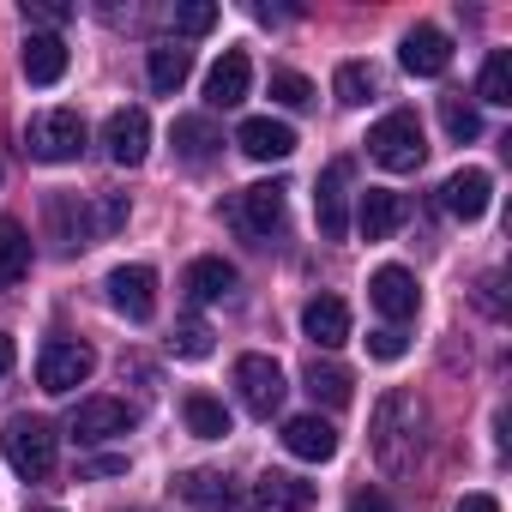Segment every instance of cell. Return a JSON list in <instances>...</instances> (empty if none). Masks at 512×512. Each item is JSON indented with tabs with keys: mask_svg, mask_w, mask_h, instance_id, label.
<instances>
[{
	"mask_svg": "<svg viewBox=\"0 0 512 512\" xmlns=\"http://www.w3.org/2000/svg\"><path fill=\"white\" fill-rule=\"evenodd\" d=\"M374 458L380 470H410L416 464V446H422V404L410 392H386L374 404Z\"/></svg>",
	"mask_w": 512,
	"mask_h": 512,
	"instance_id": "1",
	"label": "cell"
},
{
	"mask_svg": "<svg viewBox=\"0 0 512 512\" xmlns=\"http://www.w3.org/2000/svg\"><path fill=\"white\" fill-rule=\"evenodd\" d=\"M368 157H374L380 169H392V175H416V169H422V157H428L422 121H416L410 109L380 115V121L368 127Z\"/></svg>",
	"mask_w": 512,
	"mask_h": 512,
	"instance_id": "2",
	"label": "cell"
},
{
	"mask_svg": "<svg viewBox=\"0 0 512 512\" xmlns=\"http://www.w3.org/2000/svg\"><path fill=\"white\" fill-rule=\"evenodd\" d=\"M85 115L79 109H43L31 127H25V151L37 157V163H79V151H85Z\"/></svg>",
	"mask_w": 512,
	"mask_h": 512,
	"instance_id": "3",
	"label": "cell"
},
{
	"mask_svg": "<svg viewBox=\"0 0 512 512\" xmlns=\"http://www.w3.org/2000/svg\"><path fill=\"white\" fill-rule=\"evenodd\" d=\"M0 446H7V464L25 482H43L55 470V428L43 416H13L7 428H0Z\"/></svg>",
	"mask_w": 512,
	"mask_h": 512,
	"instance_id": "4",
	"label": "cell"
},
{
	"mask_svg": "<svg viewBox=\"0 0 512 512\" xmlns=\"http://www.w3.org/2000/svg\"><path fill=\"white\" fill-rule=\"evenodd\" d=\"M97 374V350L91 344H73V338H49L43 344V356H37V386L43 392H73V386H85Z\"/></svg>",
	"mask_w": 512,
	"mask_h": 512,
	"instance_id": "5",
	"label": "cell"
},
{
	"mask_svg": "<svg viewBox=\"0 0 512 512\" xmlns=\"http://www.w3.org/2000/svg\"><path fill=\"white\" fill-rule=\"evenodd\" d=\"M235 392H241V404H247V416H260V422H272L278 410H284V368L272 362V356H241L235 362Z\"/></svg>",
	"mask_w": 512,
	"mask_h": 512,
	"instance_id": "6",
	"label": "cell"
},
{
	"mask_svg": "<svg viewBox=\"0 0 512 512\" xmlns=\"http://www.w3.org/2000/svg\"><path fill=\"white\" fill-rule=\"evenodd\" d=\"M103 290H109V308L121 320H133V326H145L157 314V272L151 266H115Z\"/></svg>",
	"mask_w": 512,
	"mask_h": 512,
	"instance_id": "7",
	"label": "cell"
},
{
	"mask_svg": "<svg viewBox=\"0 0 512 512\" xmlns=\"http://www.w3.org/2000/svg\"><path fill=\"white\" fill-rule=\"evenodd\" d=\"M103 151H109V163L139 169L145 151H151V115H145V109H115V115L103 121Z\"/></svg>",
	"mask_w": 512,
	"mask_h": 512,
	"instance_id": "8",
	"label": "cell"
},
{
	"mask_svg": "<svg viewBox=\"0 0 512 512\" xmlns=\"http://www.w3.org/2000/svg\"><path fill=\"white\" fill-rule=\"evenodd\" d=\"M133 404L127 398H85L73 410V440L79 446H97V440H115V434H133Z\"/></svg>",
	"mask_w": 512,
	"mask_h": 512,
	"instance_id": "9",
	"label": "cell"
},
{
	"mask_svg": "<svg viewBox=\"0 0 512 512\" xmlns=\"http://www.w3.org/2000/svg\"><path fill=\"white\" fill-rule=\"evenodd\" d=\"M314 217H320V235L326 241H344L350 235V163H326L320 193H314Z\"/></svg>",
	"mask_w": 512,
	"mask_h": 512,
	"instance_id": "10",
	"label": "cell"
},
{
	"mask_svg": "<svg viewBox=\"0 0 512 512\" xmlns=\"http://www.w3.org/2000/svg\"><path fill=\"white\" fill-rule=\"evenodd\" d=\"M368 302L392 320V326H404V320H416V308H422V290H416V278L404 272V266H380L374 278H368Z\"/></svg>",
	"mask_w": 512,
	"mask_h": 512,
	"instance_id": "11",
	"label": "cell"
},
{
	"mask_svg": "<svg viewBox=\"0 0 512 512\" xmlns=\"http://www.w3.org/2000/svg\"><path fill=\"white\" fill-rule=\"evenodd\" d=\"M398 67H404L410 79H440V73L452 67V37L434 31V25H416V31L404 37V49H398Z\"/></svg>",
	"mask_w": 512,
	"mask_h": 512,
	"instance_id": "12",
	"label": "cell"
},
{
	"mask_svg": "<svg viewBox=\"0 0 512 512\" xmlns=\"http://www.w3.org/2000/svg\"><path fill=\"white\" fill-rule=\"evenodd\" d=\"M235 145H241L253 163H284V157L296 151V127H290V121H272V115H247L241 133H235Z\"/></svg>",
	"mask_w": 512,
	"mask_h": 512,
	"instance_id": "13",
	"label": "cell"
},
{
	"mask_svg": "<svg viewBox=\"0 0 512 512\" xmlns=\"http://www.w3.org/2000/svg\"><path fill=\"white\" fill-rule=\"evenodd\" d=\"M284 181H253V187H241V199H235V217H241V229L247 235H272L278 223H284Z\"/></svg>",
	"mask_w": 512,
	"mask_h": 512,
	"instance_id": "14",
	"label": "cell"
},
{
	"mask_svg": "<svg viewBox=\"0 0 512 512\" xmlns=\"http://www.w3.org/2000/svg\"><path fill=\"white\" fill-rule=\"evenodd\" d=\"M247 85H253V61L241 49H223V61L205 73V103L211 109H241L247 103Z\"/></svg>",
	"mask_w": 512,
	"mask_h": 512,
	"instance_id": "15",
	"label": "cell"
},
{
	"mask_svg": "<svg viewBox=\"0 0 512 512\" xmlns=\"http://www.w3.org/2000/svg\"><path fill=\"white\" fill-rule=\"evenodd\" d=\"M488 199H494V175H488V169H458V175H446V187H440V205H446L458 223H476V217L488 211Z\"/></svg>",
	"mask_w": 512,
	"mask_h": 512,
	"instance_id": "16",
	"label": "cell"
},
{
	"mask_svg": "<svg viewBox=\"0 0 512 512\" xmlns=\"http://www.w3.org/2000/svg\"><path fill=\"white\" fill-rule=\"evenodd\" d=\"M404 217H410L404 193H392V187H368V193H362V211H356V229H362V241H392Z\"/></svg>",
	"mask_w": 512,
	"mask_h": 512,
	"instance_id": "17",
	"label": "cell"
},
{
	"mask_svg": "<svg viewBox=\"0 0 512 512\" xmlns=\"http://www.w3.org/2000/svg\"><path fill=\"white\" fill-rule=\"evenodd\" d=\"M284 446L302 464H326V458H338V428L326 416H290L284 422Z\"/></svg>",
	"mask_w": 512,
	"mask_h": 512,
	"instance_id": "18",
	"label": "cell"
},
{
	"mask_svg": "<svg viewBox=\"0 0 512 512\" xmlns=\"http://www.w3.org/2000/svg\"><path fill=\"white\" fill-rule=\"evenodd\" d=\"M308 506H314V482L290 470H266L253 482V512H308Z\"/></svg>",
	"mask_w": 512,
	"mask_h": 512,
	"instance_id": "19",
	"label": "cell"
},
{
	"mask_svg": "<svg viewBox=\"0 0 512 512\" xmlns=\"http://www.w3.org/2000/svg\"><path fill=\"white\" fill-rule=\"evenodd\" d=\"M302 332H308L320 350L350 344V302H344V296H314V302L302 308Z\"/></svg>",
	"mask_w": 512,
	"mask_h": 512,
	"instance_id": "20",
	"label": "cell"
},
{
	"mask_svg": "<svg viewBox=\"0 0 512 512\" xmlns=\"http://www.w3.org/2000/svg\"><path fill=\"white\" fill-rule=\"evenodd\" d=\"M19 67H25L31 85H61V79H67V43H61L55 31H31Z\"/></svg>",
	"mask_w": 512,
	"mask_h": 512,
	"instance_id": "21",
	"label": "cell"
},
{
	"mask_svg": "<svg viewBox=\"0 0 512 512\" xmlns=\"http://www.w3.org/2000/svg\"><path fill=\"white\" fill-rule=\"evenodd\" d=\"M181 500L199 506V512H247L241 494H235V482L217 476V470H187V476H181Z\"/></svg>",
	"mask_w": 512,
	"mask_h": 512,
	"instance_id": "22",
	"label": "cell"
},
{
	"mask_svg": "<svg viewBox=\"0 0 512 512\" xmlns=\"http://www.w3.org/2000/svg\"><path fill=\"white\" fill-rule=\"evenodd\" d=\"M187 73H193V55H187L181 43H157V49L145 55V79H151L157 97H175V91L187 85Z\"/></svg>",
	"mask_w": 512,
	"mask_h": 512,
	"instance_id": "23",
	"label": "cell"
},
{
	"mask_svg": "<svg viewBox=\"0 0 512 512\" xmlns=\"http://www.w3.org/2000/svg\"><path fill=\"white\" fill-rule=\"evenodd\" d=\"M31 278V235L19 217H0V290Z\"/></svg>",
	"mask_w": 512,
	"mask_h": 512,
	"instance_id": "24",
	"label": "cell"
},
{
	"mask_svg": "<svg viewBox=\"0 0 512 512\" xmlns=\"http://www.w3.org/2000/svg\"><path fill=\"white\" fill-rule=\"evenodd\" d=\"M235 290V266L223 260V253H205V260L187 266V296L193 302H223Z\"/></svg>",
	"mask_w": 512,
	"mask_h": 512,
	"instance_id": "25",
	"label": "cell"
},
{
	"mask_svg": "<svg viewBox=\"0 0 512 512\" xmlns=\"http://www.w3.org/2000/svg\"><path fill=\"white\" fill-rule=\"evenodd\" d=\"M302 386H308V398H314V404H332V410H338V404H350V392H356L350 368H338V362H320V356L302 368Z\"/></svg>",
	"mask_w": 512,
	"mask_h": 512,
	"instance_id": "26",
	"label": "cell"
},
{
	"mask_svg": "<svg viewBox=\"0 0 512 512\" xmlns=\"http://www.w3.org/2000/svg\"><path fill=\"white\" fill-rule=\"evenodd\" d=\"M169 139H175V151L187 157V163H211L217 157V127L205 121V115H175V127H169Z\"/></svg>",
	"mask_w": 512,
	"mask_h": 512,
	"instance_id": "27",
	"label": "cell"
},
{
	"mask_svg": "<svg viewBox=\"0 0 512 512\" xmlns=\"http://www.w3.org/2000/svg\"><path fill=\"white\" fill-rule=\"evenodd\" d=\"M332 91H338V103H344V109H362V103H374V97H380V73H374L368 61H344V67L332 73Z\"/></svg>",
	"mask_w": 512,
	"mask_h": 512,
	"instance_id": "28",
	"label": "cell"
},
{
	"mask_svg": "<svg viewBox=\"0 0 512 512\" xmlns=\"http://www.w3.org/2000/svg\"><path fill=\"white\" fill-rule=\"evenodd\" d=\"M181 416H187V428H193L199 440H223V434H229V410H223L211 392H187V398H181Z\"/></svg>",
	"mask_w": 512,
	"mask_h": 512,
	"instance_id": "29",
	"label": "cell"
},
{
	"mask_svg": "<svg viewBox=\"0 0 512 512\" xmlns=\"http://www.w3.org/2000/svg\"><path fill=\"white\" fill-rule=\"evenodd\" d=\"M476 97H482V103H494V109H506V103H512V55H506V49H494V55L482 61Z\"/></svg>",
	"mask_w": 512,
	"mask_h": 512,
	"instance_id": "30",
	"label": "cell"
},
{
	"mask_svg": "<svg viewBox=\"0 0 512 512\" xmlns=\"http://www.w3.org/2000/svg\"><path fill=\"white\" fill-rule=\"evenodd\" d=\"M49 217H55V229H61L67 247H91V211H85V205H73V199L61 193V199H49Z\"/></svg>",
	"mask_w": 512,
	"mask_h": 512,
	"instance_id": "31",
	"label": "cell"
},
{
	"mask_svg": "<svg viewBox=\"0 0 512 512\" xmlns=\"http://www.w3.org/2000/svg\"><path fill=\"white\" fill-rule=\"evenodd\" d=\"M127 217H133L127 193H97V205H91V241H109L115 229H127Z\"/></svg>",
	"mask_w": 512,
	"mask_h": 512,
	"instance_id": "32",
	"label": "cell"
},
{
	"mask_svg": "<svg viewBox=\"0 0 512 512\" xmlns=\"http://www.w3.org/2000/svg\"><path fill=\"white\" fill-rule=\"evenodd\" d=\"M169 350H175L181 362H205V356H211V326H205V320H193V314H187V320H175Z\"/></svg>",
	"mask_w": 512,
	"mask_h": 512,
	"instance_id": "33",
	"label": "cell"
},
{
	"mask_svg": "<svg viewBox=\"0 0 512 512\" xmlns=\"http://www.w3.org/2000/svg\"><path fill=\"white\" fill-rule=\"evenodd\" d=\"M440 121H446V133H452L458 145L482 133V115H476V103H464V97H440Z\"/></svg>",
	"mask_w": 512,
	"mask_h": 512,
	"instance_id": "34",
	"label": "cell"
},
{
	"mask_svg": "<svg viewBox=\"0 0 512 512\" xmlns=\"http://www.w3.org/2000/svg\"><path fill=\"white\" fill-rule=\"evenodd\" d=\"M272 97H278L284 109H308V103H314V85H308L302 73H290V67H272Z\"/></svg>",
	"mask_w": 512,
	"mask_h": 512,
	"instance_id": "35",
	"label": "cell"
},
{
	"mask_svg": "<svg viewBox=\"0 0 512 512\" xmlns=\"http://www.w3.org/2000/svg\"><path fill=\"white\" fill-rule=\"evenodd\" d=\"M175 31H181V37H205V31H217V7H211V0L175 7Z\"/></svg>",
	"mask_w": 512,
	"mask_h": 512,
	"instance_id": "36",
	"label": "cell"
},
{
	"mask_svg": "<svg viewBox=\"0 0 512 512\" xmlns=\"http://www.w3.org/2000/svg\"><path fill=\"white\" fill-rule=\"evenodd\" d=\"M404 350H410V344H404V332H398V326H380V332H368V356H374V362H398Z\"/></svg>",
	"mask_w": 512,
	"mask_h": 512,
	"instance_id": "37",
	"label": "cell"
},
{
	"mask_svg": "<svg viewBox=\"0 0 512 512\" xmlns=\"http://www.w3.org/2000/svg\"><path fill=\"white\" fill-rule=\"evenodd\" d=\"M25 19L31 25H67V7H55V0H25Z\"/></svg>",
	"mask_w": 512,
	"mask_h": 512,
	"instance_id": "38",
	"label": "cell"
},
{
	"mask_svg": "<svg viewBox=\"0 0 512 512\" xmlns=\"http://www.w3.org/2000/svg\"><path fill=\"white\" fill-rule=\"evenodd\" d=\"M350 512H392V500L374 494V488H356V494H350Z\"/></svg>",
	"mask_w": 512,
	"mask_h": 512,
	"instance_id": "39",
	"label": "cell"
},
{
	"mask_svg": "<svg viewBox=\"0 0 512 512\" xmlns=\"http://www.w3.org/2000/svg\"><path fill=\"white\" fill-rule=\"evenodd\" d=\"M85 476H127V458H91Z\"/></svg>",
	"mask_w": 512,
	"mask_h": 512,
	"instance_id": "40",
	"label": "cell"
},
{
	"mask_svg": "<svg viewBox=\"0 0 512 512\" xmlns=\"http://www.w3.org/2000/svg\"><path fill=\"white\" fill-rule=\"evenodd\" d=\"M476 302H482V308H488V314H500V278H494V272H488V278H482V296H476Z\"/></svg>",
	"mask_w": 512,
	"mask_h": 512,
	"instance_id": "41",
	"label": "cell"
},
{
	"mask_svg": "<svg viewBox=\"0 0 512 512\" xmlns=\"http://www.w3.org/2000/svg\"><path fill=\"white\" fill-rule=\"evenodd\" d=\"M458 512H500V500H494V494H464Z\"/></svg>",
	"mask_w": 512,
	"mask_h": 512,
	"instance_id": "42",
	"label": "cell"
},
{
	"mask_svg": "<svg viewBox=\"0 0 512 512\" xmlns=\"http://www.w3.org/2000/svg\"><path fill=\"white\" fill-rule=\"evenodd\" d=\"M13 362H19V344H13L7 332H0V380H7V374H13Z\"/></svg>",
	"mask_w": 512,
	"mask_h": 512,
	"instance_id": "43",
	"label": "cell"
},
{
	"mask_svg": "<svg viewBox=\"0 0 512 512\" xmlns=\"http://www.w3.org/2000/svg\"><path fill=\"white\" fill-rule=\"evenodd\" d=\"M43 512H55V506H43Z\"/></svg>",
	"mask_w": 512,
	"mask_h": 512,
	"instance_id": "44",
	"label": "cell"
}]
</instances>
